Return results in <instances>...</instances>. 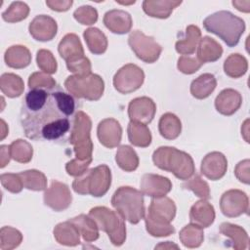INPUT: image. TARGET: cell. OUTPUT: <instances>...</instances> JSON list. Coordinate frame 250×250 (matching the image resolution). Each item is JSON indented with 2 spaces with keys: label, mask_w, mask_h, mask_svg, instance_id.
Listing matches in <instances>:
<instances>
[{
  "label": "cell",
  "mask_w": 250,
  "mask_h": 250,
  "mask_svg": "<svg viewBox=\"0 0 250 250\" xmlns=\"http://www.w3.org/2000/svg\"><path fill=\"white\" fill-rule=\"evenodd\" d=\"M80 104L59 85L30 89L21 108L24 135L34 141L65 144L70 140Z\"/></svg>",
  "instance_id": "1"
},
{
  "label": "cell",
  "mask_w": 250,
  "mask_h": 250,
  "mask_svg": "<svg viewBox=\"0 0 250 250\" xmlns=\"http://www.w3.org/2000/svg\"><path fill=\"white\" fill-rule=\"evenodd\" d=\"M176 215V205L172 199L166 196L155 197L151 200L145 215L147 232L155 237L168 236L175 232L170 225Z\"/></svg>",
  "instance_id": "2"
},
{
  "label": "cell",
  "mask_w": 250,
  "mask_h": 250,
  "mask_svg": "<svg viewBox=\"0 0 250 250\" xmlns=\"http://www.w3.org/2000/svg\"><path fill=\"white\" fill-rule=\"evenodd\" d=\"M203 25L208 32L219 36L229 47L236 46L245 30L244 21L229 11H219L208 16L203 21Z\"/></svg>",
  "instance_id": "3"
},
{
  "label": "cell",
  "mask_w": 250,
  "mask_h": 250,
  "mask_svg": "<svg viewBox=\"0 0 250 250\" xmlns=\"http://www.w3.org/2000/svg\"><path fill=\"white\" fill-rule=\"evenodd\" d=\"M154 165L158 168L171 172L180 180H188L195 172L191 156L176 147L160 146L152 155Z\"/></svg>",
  "instance_id": "4"
},
{
  "label": "cell",
  "mask_w": 250,
  "mask_h": 250,
  "mask_svg": "<svg viewBox=\"0 0 250 250\" xmlns=\"http://www.w3.org/2000/svg\"><path fill=\"white\" fill-rule=\"evenodd\" d=\"M111 205L120 216L131 224H138L145 217L144 194L131 187H120L111 198Z\"/></svg>",
  "instance_id": "5"
},
{
  "label": "cell",
  "mask_w": 250,
  "mask_h": 250,
  "mask_svg": "<svg viewBox=\"0 0 250 250\" xmlns=\"http://www.w3.org/2000/svg\"><path fill=\"white\" fill-rule=\"evenodd\" d=\"M111 183L110 170L106 165H100L85 171L72 183V188L79 194L103 196L106 193Z\"/></svg>",
  "instance_id": "6"
},
{
  "label": "cell",
  "mask_w": 250,
  "mask_h": 250,
  "mask_svg": "<svg viewBox=\"0 0 250 250\" xmlns=\"http://www.w3.org/2000/svg\"><path fill=\"white\" fill-rule=\"evenodd\" d=\"M59 53L65 60L69 71L78 76L91 74V62L84 56L81 42L77 35L73 33L66 34L59 44Z\"/></svg>",
  "instance_id": "7"
},
{
  "label": "cell",
  "mask_w": 250,
  "mask_h": 250,
  "mask_svg": "<svg viewBox=\"0 0 250 250\" xmlns=\"http://www.w3.org/2000/svg\"><path fill=\"white\" fill-rule=\"evenodd\" d=\"M89 216L96 222L99 229L106 232L111 243L120 246L126 238V228L124 219L116 211L106 207H95L89 212Z\"/></svg>",
  "instance_id": "8"
},
{
  "label": "cell",
  "mask_w": 250,
  "mask_h": 250,
  "mask_svg": "<svg viewBox=\"0 0 250 250\" xmlns=\"http://www.w3.org/2000/svg\"><path fill=\"white\" fill-rule=\"evenodd\" d=\"M65 89L75 98L97 101L103 96L104 84L101 76L89 74L86 76H68L64 81Z\"/></svg>",
  "instance_id": "9"
},
{
  "label": "cell",
  "mask_w": 250,
  "mask_h": 250,
  "mask_svg": "<svg viewBox=\"0 0 250 250\" xmlns=\"http://www.w3.org/2000/svg\"><path fill=\"white\" fill-rule=\"evenodd\" d=\"M91 120L87 114L78 111L69 143L74 146L76 159L84 161L92 159L93 145L90 139Z\"/></svg>",
  "instance_id": "10"
},
{
  "label": "cell",
  "mask_w": 250,
  "mask_h": 250,
  "mask_svg": "<svg viewBox=\"0 0 250 250\" xmlns=\"http://www.w3.org/2000/svg\"><path fill=\"white\" fill-rule=\"evenodd\" d=\"M128 43L135 55L147 63H152L157 61L162 51L161 46L155 42L153 37L146 36L140 30L131 32Z\"/></svg>",
  "instance_id": "11"
},
{
  "label": "cell",
  "mask_w": 250,
  "mask_h": 250,
  "mask_svg": "<svg viewBox=\"0 0 250 250\" xmlns=\"http://www.w3.org/2000/svg\"><path fill=\"white\" fill-rule=\"evenodd\" d=\"M145 79V73L138 65L128 63L122 66L113 77V86L121 94L138 90Z\"/></svg>",
  "instance_id": "12"
},
{
  "label": "cell",
  "mask_w": 250,
  "mask_h": 250,
  "mask_svg": "<svg viewBox=\"0 0 250 250\" xmlns=\"http://www.w3.org/2000/svg\"><path fill=\"white\" fill-rule=\"evenodd\" d=\"M222 213L229 218L237 217L248 211V197L245 192L239 189L226 191L220 200Z\"/></svg>",
  "instance_id": "13"
},
{
  "label": "cell",
  "mask_w": 250,
  "mask_h": 250,
  "mask_svg": "<svg viewBox=\"0 0 250 250\" xmlns=\"http://www.w3.org/2000/svg\"><path fill=\"white\" fill-rule=\"evenodd\" d=\"M156 111L154 102L147 97H141L132 100L128 106L129 118L132 122L148 124L152 121Z\"/></svg>",
  "instance_id": "14"
},
{
  "label": "cell",
  "mask_w": 250,
  "mask_h": 250,
  "mask_svg": "<svg viewBox=\"0 0 250 250\" xmlns=\"http://www.w3.org/2000/svg\"><path fill=\"white\" fill-rule=\"evenodd\" d=\"M71 193L65 184L53 181L44 194V202L55 211H62L71 204Z\"/></svg>",
  "instance_id": "15"
},
{
  "label": "cell",
  "mask_w": 250,
  "mask_h": 250,
  "mask_svg": "<svg viewBox=\"0 0 250 250\" xmlns=\"http://www.w3.org/2000/svg\"><path fill=\"white\" fill-rule=\"evenodd\" d=\"M141 191L150 197L165 196L172 189L171 181L163 176L145 174L141 180Z\"/></svg>",
  "instance_id": "16"
},
{
  "label": "cell",
  "mask_w": 250,
  "mask_h": 250,
  "mask_svg": "<svg viewBox=\"0 0 250 250\" xmlns=\"http://www.w3.org/2000/svg\"><path fill=\"white\" fill-rule=\"evenodd\" d=\"M228 168L226 156L218 151L208 153L201 162V173L212 181H217L224 177Z\"/></svg>",
  "instance_id": "17"
},
{
  "label": "cell",
  "mask_w": 250,
  "mask_h": 250,
  "mask_svg": "<svg viewBox=\"0 0 250 250\" xmlns=\"http://www.w3.org/2000/svg\"><path fill=\"white\" fill-rule=\"evenodd\" d=\"M98 138L100 143L108 148H113L121 142L122 128L118 121L113 118H106L98 125Z\"/></svg>",
  "instance_id": "18"
},
{
  "label": "cell",
  "mask_w": 250,
  "mask_h": 250,
  "mask_svg": "<svg viewBox=\"0 0 250 250\" xmlns=\"http://www.w3.org/2000/svg\"><path fill=\"white\" fill-rule=\"evenodd\" d=\"M57 22L49 16L40 15L29 24V33L38 41H50L57 33Z\"/></svg>",
  "instance_id": "19"
},
{
  "label": "cell",
  "mask_w": 250,
  "mask_h": 250,
  "mask_svg": "<svg viewBox=\"0 0 250 250\" xmlns=\"http://www.w3.org/2000/svg\"><path fill=\"white\" fill-rule=\"evenodd\" d=\"M242 103L239 92L233 89L223 90L215 100V107L218 112L224 115H231L237 111Z\"/></svg>",
  "instance_id": "20"
},
{
  "label": "cell",
  "mask_w": 250,
  "mask_h": 250,
  "mask_svg": "<svg viewBox=\"0 0 250 250\" xmlns=\"http://www.w3.org/2000/svg\"><path fill=\"white\" fill-rule=\"evenodd\" d=\"M104 23L111 32L124 34L132 27V18L125 11L111 10L104 14Z\"/></svg>",
  "instance_id": "21"
},
{
  "label": "cell",
  "mask_w": 250,
  "mask_h": 250,
  "mask_svg": "<svg viewBox=\"0 0 250 250\" xmlns=\"http://www.w3.org/2000/svg\"><path fill=\"white\" fill-rule=\"evenodd\" d=\"M215 219L214 207L207 201L200 200L197 201L191 208L189 212L190 224L196 225L200 228L209 227Z\"/></svg>",
  "instance_id": "22"
},
{
  "label": "cell",
  "mask_w": 250,
  "mask_h": 250,
  "mask_svg": "<svg viewBox=\"0 0 250 250\" xmlns=\"http://www.w3.org/2000/svg\"><path fill=\"white\" fill-rule=\"evenodd\" d=\"M68 221L74 225L85 241L92 242L99 238V228L90 216L81 214Z\"/></svg>",
  "instance_id": "23"
},
{
  "label": "cell",
  "mask_w": 250,
  "mask_h": 250,
  "mask_svg": "<svg viewBox=\"0 0 250 250\" xmlns=\"http://www.w3.org/2000/svg\"><path fill=\"white\" fill-rule=\"evenodd\" d=\"M6 64L13 68L26 67L31 62V55L29 50L21 45L10 47L5 53Z\"/></svg>",
  "instance_id": "24"
},
{
  "label": "cell",
  "mask_w": 250,
  "mask_h": 250,
  "mask_svg": "<svg viewBox=\"0 0 250 250\" xmlns=\"http://www.w3.org/2000/svg\"><path fill=\"white\" fill-rule=\"evenodd\" d=\"M222 53L223 49L221 45L213 38L205 36L199 42V46L197 48V60L201 63L215 62L222 56Z\"/></svg>",
  "instance_id": "25"
},
{
  "label": "cell",
  "mask_w": 250,
  "mask_h": 250,
  "mask_svg": "<svg viewBox=\"0 0 250 250\" xmlns=\"http://www.w3.org/2000/svg\"><path fill=\"white\" fill-rule=\"evenodd\" d=\"M182 1H150L143 2V9L146 14L153 18L166 19L168 18L173 9L181 5Z\"/></svg>",
  "instance_id": "26"
},
{
  "label": "cell",
  "mask_w": 250,
  "mask_h": 250,
  "mask_svg": "<svg viewBox=\"0 0 250 250\" xmlns=\"http://www.w3.org/2000/svg\"><path fill=\"white\" fill-rule=\"evenodd\" d=\"M216 85L215 76L210 73H204L191 82L190 93L196 99H205L215 90Z\"/></svg>",
  "instance_id": "27"
},
{
  "label": "cell",
  "mask_w": 250,
  "mask_h": 250,
  "mask_svg": "<svg viewBox=\"0 0 250 250\" xmlns=\"http://www.w3.org/2000/svg\"><path fill=\"white\" fill-rule=\"evenodd\" d=\"M200 29L196 25H188L186 31V38L176 42V51L183 56L193 54L197 48L196 46L200 40Z\"/></svg>",
  "instance_id": "28"
},
{
  "label": "cell",
  "mask_w": 250,
  "mask_h": 250,
  "mask_svg": "<svg viewBox=\"0 0 250 250\" xmlns=\"http://www.w3.org/2000/svg\"><path fill=\"white\" fill-rule=\"evenodd\" d=\"M79 231L69 221L57 225L54 229V236L56 240L62 245L75 246L79 244Z\"/></svg>",
  "instance_id": "29"
},
{
  "label": "cell",
  "mask_w": 250,
  "mask_h": 250,
  "mask_svg": "<svg viewBox=\"0 0 250 250\" xmlns=\"http://www.w3.org/2000/svg\"><path fill=\"white\" fill-rule=\"evenodd\" d=\"M127 132H128L129 142L136 146L146 147V146H148L151 143L150 131L145 124L131 121L128 124Z\"/></svg>",
  "instance_id": "30"
},
{
  "label": "cell",
  "mask_w": 250,
  "mask_h": 250,
  "mask_svg": "<svg viewBox=\"0 0 250 250\" xmlns=\"http://www.w3.org/2000/svg\"><path fill=\"white\" fill-rule=\"evenodd\" d=\"M160 135L167 140H174L181 134L182 124L180 119L173 113H165L160 117L158 123Z\"/></svg>",
  "instance_id": "31"
},
{
  "label": "cell",
  "mask_w": 250,
  "mask_h": 250,
  "mask_svg": "<svg viewBox=\"0 0 250 250\" xmlns=\"http://www.w3.org/2000/svg\"><path fill=\"white\" fill-rule=\"evenodd\" d=\"M220 232L231 239L234 249H245L248 245V235L239 226L229 223H223L220 226Z\"/></svg>",
  "instance_id": "32"
},
{
  "label": "cell",
  "mask_w": 250,
  "mask_h": 250,
  "mask_svg": "<svg viewBox=\"0 0 250 250\" xmlns=\"http://www.w3.org/2000/svg\"><path fill=\"white\" fill-rule=\"evenodd\" d=\"M0 88L4 95L16 98L21 95L24 89L22 79L14 73H4L0 78Z\"/></svg>",
  "instance_id": "33"
},
{
  "label": "cell",
  "mask_w": 250,
  "mask_h": 250,
  "mask_svg": "<svg viewBox=\"0 0 250 250\" xmlns=\"http://www.w3.org/2000/svg\"><path fill=\"white\" fill-rule=\"evenodd\" d=\"M84 38L89 50L95 55L104 54L107 48L105 35L98 28L91 27L84 31Z\"/></svg>",
  "instance_id": "34"
},
{
  "label": "cell",
  "mask_w": 250,
  "mask_h": 250,
  "mask_svg": "<svg viewBox=\"0 0 250 250\" xmlns=\"http://www.w3.org/2000/svg\"><path fill=\"white\" fill-rule=\"evenodd\" d=\"M115 160L118 166L126 172L134 171L139 166L138 155L136 151L129 146H121L118 148Z\"/></svg>",
  "instance_id": "35"
},
{
  "label": "cell",
  "mask_w": 250,
  "mask_h": 250,
  "mask_svg": "<svg viewBox=\"0 0 250 250\" xmlns=\"http://www.w3.org/2000/svg\"><path fill=\"white\" fill-rule=\"evenodd\" d=\"M202 228L190 224L186 226L179 234L182 243L188 248H194L201 245L204 235Z\"/></svg>",
  "instance_id": "36"
},
{
  "label": "cell",
  "mask_w": 250,
  "mask_h": 250,
  "mask_svg": "<svg viewBox=\"0 0 250 250\" xmlns=\"http://www.w3.org/2000/svg\"><path fill=\"white\" fill-rule=\"evenodd\" d=\"M247 61L239 54H231L224 63V70L227 75L232 78H238L247 71Z\"/></svg>",
  "instance_id": "37"
},
{
  "label": "cell",
  "mask_w": 250,
  "mask_h": 250,
  "mask_svg": "<svg viewBox=\"0 0 250 250\" xmlns=\"http://www.w3.org/2000/svg\"><path fill=\"white\" fill-rule=\"evenodd\" d=\"M23 188L32 190H43L47 187V179L43 173L37 170H27L19 173Z\"/></svg>",
  "instance_id": "38"
},
{
  "label": "cell",
  "mask_w": 250,
  "mask_h": 250,
  "mask_svg": "<svg viewBox=\"0 0 250 250\" xmlns=\"http://www.w3.org/2000/svg\"><path fill=\"white\" fill-rule=\"evenodd\" d=\"M32 146L23 140H17L10 146L11 157L21 163H27L32 158Z\"/></svg>",
  "instance_id": "39"
},
{
  "label": "cell",
  "mask_w": 250,
  "mask_h": 250,
  "mask_svg": "<svg viewBox=\"0 0 250 250\" xmlns=\"http://www.w3.org/2000/svg\"><path fill=\"white\" fill-rule=\"evenodd\" d=\"M22 240L21 233L11 227H3L0 232V248L2 250H10L16 248Z\"/></svg>",
  "instance_id": "40"
},
{
  "label": "cell",
  "mask_w": 250,
  "mask_h": 250,
  "mask_svg": "<svg viewBox=\"0 0 250 250\" xmlns=\"http://www.w3.org/2000/svg\"><path fill=\"white\" fill-rule=\"evenodd\" d=\"M29 13L28 6L23 2H13L11 6L2 13V18L8 22H16L24 20Z\"/></svg>",
  "instance_id": "41"
},
{
  "label": "cell",
  "mask_w": 250,
  "mask_h": 250,
  "mask_svg": "<svg viewBox=\"0 0 250 250\" xmlns=\"http://www.w3.org/2000/svg\"><path fill=\"white\" fill-rule=\"evenodd\" d=\"M184 188L192 190L197 196L201 198H209L210 197V190L208 184L203 181L199 175L195 174L192 179L183 185Z\"/></svg>",
  "instance_id": "42"
},
{
  "label": "cell",
  "mask_w": 250,
  "mask_h": 250,
  "mask_svg": "<svg viewBox=\"0 0 250 250\" xmlns=\"http://www.w3.org/2000/svg\"><path fill=\"white\" fill-rule=\"evenodd\" d=\"M36 60L39 68L44 72L55 73L57 71V62L50 51L39 50L37 52Z\"/></svg>",
  "instance_id": "43"
},
{
  "label": "cell",
  "mask_w": 250,
  "mask_h": 250,
  "mask_svg": "<svg viewBox=\"0 0 250 250\" xmlns=\"http://www.w3.org/2000/svg\"><path fill=\"white\" fill-rule=\"evenodd\" d=\"M73 16L77 21L81 22V24H92L98 20L97 11L91 6H82L78 8Z\"/></svg>",
  "instance_id": "44"
},
{
  "label": "cell",
  "mask_w": 250,
  "mask_h": 250,
  "mask_svg": "<svg viewBox=\"0 0 250 250\" xmlns=\"http://www.w3.org/2000/svg\"><path fill=\"white\" fill-rule=\"evenodd\" d=\"M0 179L2 186L11 192H20L23 188L21 179L19 174H2Z\"/></svg>",
  "instance_id": "45"
},
{
  "label": "cell",
  "mask_w": 250,
  "mask_h": 250,
  "mask_svg": "<svg viewBox=\"0 0 250 250\" xmlns=\"http://www.w3.org/2000/svg\"><path fill=\"white\" fill-rule=\"evenodd\" d=\"M203 63H201L197 58H190V57H186V56H182L179 60H178V68L180 71H182L183 73L186 74H191L196 72L200 66Z\"/></svg>",
  "instance_id": "46"
},
{
  "label": "cell",
  "mask_w": 250,
  "mask_h": 250,
  "mask_svg": "<svg viewBox=\"0 0 250 250\" xmlns=\"http://www.w3.org/2000/svg\"><path fill=\"white\" fill-rule=\"evenodd\" d=\"M56 81L43 72H34L29 76L28 79V86L30 89L39 88V87H49L56 85Z\"/></svg>",
  "instance_id": "47"
},
{
  "label": "cell",
  "mask_w": 250,
  "mask_h": 250,
  "mask_svg": "<svg viewBox=\"0 0 250 250\" xmlns=\"http://www.w3.org/2000/svg\"><path fill=\"white\" fill-rule=\"evenodd\" d=\"M91 161H92V159H88V160H84V161H81L78 159H73V160L67 162L66 166H65L67 174L70 176H74V177H78V176L82 175L86 171V168L89 166Z\"/></svg>",
  "instance_id": "48"
},
{
  "label": "cell",
  "mask_w": 250,
  "mask_h": 250,
  "mask_svg": "<svg viewBox=\"0 0 250 250\" xmlns=\"http://www.w3.org/2000/svg\"><path fill=\"white\" fill-rule=\"evenodd\" d=\"M46 4L54 11H67L72 5V1H46Z\"/></svg>",
  "instance_id": "49"
},
{
  "label": "cell",
  "mask_w": 250,
  "mask_h": 250,
  "mask_svg": "<svg viewBox=\"0 0 250 250\" xmlns=\"http://www.w3.org/2000/svg\"><path fill=\"white\" fill-rule=\"evenodd\" d=\"M7 155L11 156L10 146H1V168L5 167V165L10 161V158L6 157Z\"/></svg>",
  "instance_id": "50"
},
{
  "label": "cell",
  "mask_w": 250,
  "mask_h": 250,
  "mask_svg": "<svg viewBox=\"0 0 250 250\" xmlns=\"http://www.w3.org/2000/svg\"><path fill=\"white\" fill-rule=\"evenodd\" d=\"M168 244H169V241H166L164 244H159V245H158V246H156L155 248H159V247H161V246H163L164 248H165V247H170V248L175 247V248H178V246H177V245H175V244H171V243H170V245H168Z\"/></svg>",
  "instance_id": "51"
}]
</instances>
